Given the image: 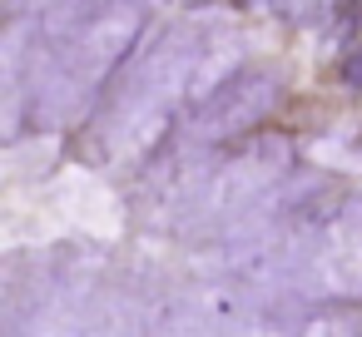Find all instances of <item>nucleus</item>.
Returning a JSON list of instances; mask_svg holds the SVG:
<instances>
[{"instance_id": "nucleus-1", "label": "nucleus", "mask_w": 362, "mask_h": 337, "mask_svg": "<svg viewBox=\"0 0 362 337\" xmlns=\"http://www.w3.org/2000/svg\"><path fill=\"white\" fill-rule=\"evenodd\" d=\"M293 149L283 134H253L238 154H228L209 179H204V199L194 203V213L204 223H238L248 218L283 179H288Z\"/></svg>"}, {"instance_id": "nucleus-2", "label": "nucleus", "mask_w": 362, "mask_h": 337, "mask_svg": "<svg viewBox=\"0 0 362 337\" xmlns=\"http://www.w3.org/2000/svg\"><path fill=\"white\" fill-rule=\"evenodd\" d=\"M278 95H283V80L263 65H248L243 75H233L214 100L194 105L189 110V124H184V139L194 149L204 144H223V139H253V129L278 110Z\"/></svg>"}, {"instance_id": "nucleus-3", "label": "nucleus", "mask_w": 362, "mask_h": 337, "mask_svg": "<svg viewBox=\"0 0 362 337\" xmlns=\"http://www.w3.org/2000/svg\"><path fill=\"white\" fill-rule=\"evenodd\" d=\"M139 30H144L139 0H115V6L95 11V20L70 40V55H65L70 85H75L80 95H90V90H100L105 80H115L119 65L134 55Z\"/></svg>"}, {"instance_id": "nucleus-4", "label": "nucleus", "mask_w": 362, "mask_h": 337, "mask_svg": "<svg viewBox=\"0 0 362 337\" xmlns=\"http://www.w3.org/2000/svg\"><path fill=\"white\" fill-rule=\"evenodd\" d=\"M308 283L327 297H362V199H347V208L317 233Z\"/></svg>"}, {"instance_id": "nucleus-5", "label": "nucleus", "mask_w": 362, "mask_h": 337, "mask_svg": "<svg viewBox=\"0 0 362 337\" xmlns=\"http://www.w3.org/2000/svg\"><path fill=\"white\" fill-rule=\"evenodd\" d=\"M233 75H243V45L223 35V40H214V45L199 50V65H194V75H189V100H194V105L214 100Z\"/></svg>"}, {"instance_id": "nucleus-6", "label": "nucleus", "mask_w": 362, "mask_h": 337, "mask_svg": "<svg viewBox=\"0 0 362 337\" xmlns=\"http://www.w3.org/2000/svg\"><path fill=\"white\" fill-rule=\"evenodd\" d=\"M357 332H362V317H352L347 307H317L298 327V337H357Z\"/></svg>"}, {"instance_id": "nucleus-7", "label": "nucleus", "mask_w": 362, "mask_h": 337, "mask_svg": "<svg viewBox=\"0 0 362 337\" xmlns=\"http://www.w3.org/2000/svg\"><path fill=\"white\" fill-rule=\"evenodd\" d=\"M357 20H362V6H357V0H337V6H332V16H327V25H322V45L347 55V40H352Z\"/></svg>"}, {"instance_id": "nucleus-8", "label": "nucleus", "mask_w": 362, "mask_h": 337, "mask_svg": "<svg viewBox=\"0 0 362 337\" xmlns=\"http://www.w3.org/2000/svg\"><path fill=\"white\" fill-rule=\"evenodd\" d=\"M164 337H223V327L214 322V317H199V312H179L169 327H164Z\"/></svg>"}, {"instance_id": "nucleus-9", "label": "nucleus", "mask_w": 362, "mask_h": 337, "mask_svg": "<svg viewBox=\"0 0 362 337\" xmlns=\"http://www.w3.org/2000/svg\"><path fill=\"white\" fill-rule=\"evenodd\" d=\"M342 80H347V90L362 95V45H352V50L342 55Z\"/></svg>"}, {"instance_id": "nucleus-10", "label": "nucleus", "mask_w": 362, "mask_h": 337, "mask_svg": "<svg viewBox=\"0 0 362 337\" xmlns=\"http://www.w3.org/2000/svg\"><path fill=\"white\" fill-rule=\"evenodd\" d=\"M233 337H288V332H283L278 322H268V317H258V322H243V327H238ZM293 337H298V332H293Z\"/></svg>"}, {"instance_id": "nucleus-11", "label": "nucleus", "mask_w": 362, "mask_h": 337, "mask_svg": "<svg viewBox=\"0 0 362 337\" xmlns=\"http://www.w3.org/2000/svg\"><path fill=\"white\" fill-rule=\"evenodd\" d=\"M258 6H268V11H288L293 0H258Z\"/></svg>"}, {"instance_id": "nucleus-12", "label": "nucleus", "mask_w": 362, "mask_h": 337, "mask_svg": "<svg viewBox=\"0 0 362 337\" xmlns=\"http://www.w3.org/2000/svg\"><path fill=\"white\" fill-rule=\"evenodd\" d=\"M357 337H362V332H357Z\"/></svg>"}]
</instances>
